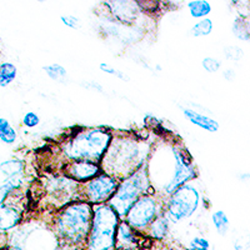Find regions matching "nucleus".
Segmentation results:
<instances>
[{"label": "nucleus", "mask_w": 250, "mask_h": 250, "mask_svg": "<svg viewBox=\"0 0 250 250\" xmlns=\"http://www.w3.org/2000/svg\"><path fill=\"white\" fill-rule=\"evenodd\" d=\"M234 34L236 35V38L242 40H249L250 39V31H249V23L248 20L244 18H239L235 20L233 26Z\"/></svg>", "instance_id": "aec40b11"}, {"label": "nucleus", "mask_w": 250, "mask_h": 250, "mask_svg": "<svg viewBox=\"0 0 250 250\" xmlns=\"http://www.w3.org/2000/svg\"><path fill=\"white\" fill-rule=\"evenodd\" d=\"M118 214L109 205H97L86 238V250H115Z\"/></svg>", "instance_id": "f03ea898"}, {"label": "nucleus", "mask_w": 250, "mask_h": 250, "mask_svg": "<svg viewBox=\"0 0 250 250\" xmlns=\"http://www.w3.org/2000/svg\"><path fill=\"white\" fill-rule=\"evenodd\" d=\"M111 134L104 129H91L75 135L64 146L66 155L73 160L99 162L108 149Z\"/></svg>", "instance_id": "7ed1b4c3"}, {"label": "nucleus", "mask_w": 250, "mask_h": 250, "mask_svg": "<svg viewBox=\"0 0 250 250\" xmlns=\"http://www.w3.org/2000/svg\"><path fill=\"white\" fill-rule=\"evenodd\" d=\"M44 71H46V74L54 80H60L62 78L66 77V70L64 66L59 65V64H53V65L44 66Z\"/></svg>", "instance_id": "4be33fe9"}, {"label": "nucleus", "mask_w": 250, "mask_h": 250, "mask_svg": "<svg viewBox=\"0 0 250 250\" xmlns=\"http://www.w3.org/2000/svg\"><path fill=\"white\" fill-rule=\"evenodd\" d=\"M209 247H210L209 242L203 236H195L189 243V249L190 250H209Z\"/></svg>", "instance_id": "5701e85b"}, {"label": "nucleus", "mask_w": 250, "mask_h": 250, "mask_svg": "<svg viewBox=\"0 0 250 250\" xmlns=\"http://www.w3.org/2000/svg\"><path fill=\"white\" fill-rule=\"evenodd\" d=\"M188 8L190 10V14L193 18H203L210 13L211 6L208 1L204 0H194L188 4Z\"/></svg>", "instance_id": "dca6fc26"}, {"label": "nucleus", "mask_w": 250, "mask_h": 250, "mask_svg": "<svg viewBox=\"0 0 250 250\" xmlns=\"http://www.w3.org/2000/svg\"><path fill=\"white\" fill-rule=\"evenodd\" d=\"M0 170L3 171L8 178H14V176L23 173L24 163L17 159L6 160V162H3L0 164Z\"/></svg>", "instance_id": "4468645a"}, {"label": "nucleus", "mask_w": 250, "mask_h": 250, "mask_svg": "<svg viewBox=\"0 0 250 250\" xmlns=\"http://www.w3.org/2000/svg\"><path fill=\"white\" fill-rule=\"evenodd\" d=\"M202 64L203 68L207 71H209V73H215L220 68V62L216 59H214V58H205Z\"/></svg>", "instance_id": "b1692460"}, {"label": "nucleus", "mask_w": 250, "mask_h": 250, "mask_svg": "<svg viewBox=\"0 0 250 250\" xmlns=\"http://www.w3.org/2000/svg\"><path fill=\"white\" fill-rule=\"evenodd\" d=\"M148 188V174L139 169L128 178H125L122 184L118 185L114 195L109 199L108 205L113 208V210L118 215H126L134 203L140 199L142 194H144Z\"/></svg>", "instance_id": "20e7f679"}, {"label": "nucleus", "mask_w": 250, "mask_h": 250, "mask_svg": "<svg viewBox=\"0 0 250 250\" xmlns=\"http://www.w3.org/2000/svg\"><path fill=\"white\" fill-rule=\"evenodd\" d=\"M60 19H62V21L64 23V25L69 26V28H71V29H79L80 28L79 20H78L75 17H73V15H62Z\"/></svg>", "instance_id": "bb28decb"}, {"label": "nucleus", "mask_w": 250, "mask_h": 250, "mask_svg": "<svg viewBox=\"0 0 250 250\" xmlns=\"http://www.w3.org/2000/svg\"><path fill=\"white\" fill-rule=\"evenodd\" d=\"M174 158H175V165H174V175L170 182L165 185V193L171 195L176 189L185 184L188 180L195 176L194 165L191 164L190 158L183 154V151L178 148H174Z\"/></svg>", "instance_id": "0eeeda50"}, {"label": "nucleus", "mask_w": 250, "mask_h": 250, "mask_svg": "<svg viewBox=\"0 0 250 250\" xmlns=\"http://www.w3.org/2000/svg\"><path fill=\"white\" fill-rule=\"evenodd\" d=\"M20 183H21V174L14 176V178H9L8 182L4 183L3 185H0V205L3 204V202L10 191L20 187Z\"/></svg>", "instance_id": "a211bd4d"}, {"label": "nucleus", "mask_w": 250, "mask_h": 250, "mask_svg": "<svg viewBox=\"0 0 250 250\" xmlns=\"http://www.w3.org/2000/svg\"><path fill=\"white\" fill-rule=\"evenodd\" d=\"M19 211L8 205H0V230L8 231L20 223Z\"/></svg>", "instance_id": "9b49d317"}, {"label": "nucleus", "mask_w": 250, "mask_h": 250, "mask_svg": "<svg viewBox=\"0 0 250 250\" xmlns=\"http://www.w3.org/2000/svg\"><path fill=\"white\" fill-rule=\"evenodd\" d=\"M0 140H3L6 144H13L17 140V133L14 128L4 118H0Z\"/></svg>", "instance_id": "f3484780"}, {"label": "nucleus", "mask_w": 250, "mask_h": 250, "mask_svg": "<svg viewBox=\"0 0 250 250\" xmlns=\"http://www.w3.org/2000/svg\"><path fill=\"white\" fill-rule=\"evenodd\" d=\"M9 250H24V249L21 247H19V245H13V247L10 248Z\"/></svg>", "instance_id": "c85d7f7f"}, {"label": "nucleus", "mask_w": 250, "mask_h": 250, "mask_svg": "<svg viewBox=\"0 0 250 250\" xmlns=\"http://www.w3.org/2000/svg\"><path fill=\"white\" fill-rule=\"evenodd\" d=\"M156 218V203L150 196H143L126 213V223L133 229H144Z\"/></svg>", "instance_id": "423d86ee"}, {"label": "nucleus", "mask_w": 250, "mask_h": 250, "mask_svg": "<svg viewBox=\"0 0 250 250\" xmlns=\"http://www.w3.org/2000/svg\"><path fill=\"white\" fill-rule=\"evenodd\" d=\"M169 231V220L167 216L156 215L153 222L150 223L149 234L155 239H164L168 235Z\"/></svg>", "instance_id": "ddd939ff"}, {"label": "nucleus", "mask_w": 250, "mask_h": 250, "mask_svg": "<svg viewBox=\"0 0 250 250\" xmlns=\"http://www.w3.org/2000/svg\"><path fill=\"white\" fill-rule=\"evenodd\" d=\"M224 53H225V57H227L228 59H233V60H239L243 55L242 49L238 48V46H229V48H225Z\"/></svg>", "instance_id": "a878e982"}, {"label": "nucleus", "mask_w": 250, "mask_h": 250, "mask_svg": "<svg viewBox=\"0 0 250 250\" xmlns=\"http://www.w3.org/2000/svg\"><path fill=\"white\" fill-rule=\"evenodd\" d=\"M184 115L187 119L190 120L194 125H198L199 128L204 129V130L208 131H216L219 129V124L215 122V120L210 119L207 115H203L200 113H196V111L191 110V109H184Z\"/></svg>", "instance_id": "f8f14e48"}, {"label": "nucleus", "mask_w": 250, "mask_h": 250, "mask_svg": "<svg viewBox=\"0 0 250 250\" xmlns=\"http://www.w3.org/2000/svg\"><path fill=\"white\" fill-rule=\"evenodd\" d=\"M138 244V239L133 231V228L126 222L118 224L117 235H115V249L128 250Z\"/></svg>", "instance_id": "9d476101"}, {"label": "nucleus", "mask_w": 250, "mask_h": 250, "mask_svg": "<svg viewBox=\"0 0 250 250\" xmlns=\"http://www.w3.org/2000/svg\"><path fill=\"white\" fill-rule=\"evenodd\" d=\"M100 70H103L104 73H108V74L115 75V77L120 78V79H123V80H128V78H125L123 73H120V71H118L117 69H114L113 66L108 65V64H105V62L100 64Z\"/></svg>", "instance_id": "cd10ccee"}, {"label": "nucleus", "mask_w": 250, "mask_h": 250, "mask_svg": "<svg viewBox=\"0 0 250 250\" xmlns=\"http://www.w3.org/2000/svg\"><path fill=\"white\" fill-rule=\"evenodd\" d=\"M93 210L86 203L68 207L58 218V235L68 245L82 244L90 231Z\"/></svg>", "instance_id": "f257e3e1"}, {"label": "nucleus", "mask_w": 250, "mask_h": 250, "mask_svg": "<svg viewBox=\"0 0 250 250\" xmlns=\"http://www.w3.org/2000/svg\"><path fill=\"white\" fill-rule=\"evenodd\" d=\"M23 123L25 126H28V128H35L37 125H39L40 118L38 117L37 114L33 113V111H29V113H26L25 115H24Z\"/></svg>", "instance_id": "393cba45"}, {"label": "nucleus", "mask_w": 250, "mask_h": 250, "mask_svg": "<svg viewBox=\"0 0 250 250\" xmlns=\"http://www.w3.org/2000/svg\"><path fill=\"white\" fill-rule=\"evenodd\" d=\"M211 219H213V223L214 225H215L216 231H218L220 235H225L228 229H229V219H228L227 214L222 210L215 211V213L213 214V216H211Z\"/></svg>", "instance_id": "6ab92c4d"}, {"label": "nucleus", "mask_w": 250, "mask_h": 250, "mask_svg": "<svg viewBox=\"0 0 250 250\" xmlns=\"http://www.w3.org/2000/svg\"><path fill=\"white\" fill-rule=\"evenodd\" d=\"M211 30H213V23L210 19L200 20L199 23H196L191 28V33L194 37H204V35L210 34Z\"/></svg>", "instance_id": "412c9836"}, {"label": "nucleus", "mask_w": 250, "mask_h": 250, "mask_svg": "<svg viewBox=\"0 0 250 250\" xmlns=\"http://www.w3.org/2000/svg\"><path fill=\"white\" fill-rule=\"evenodd\" d=\"M118 184L115 178L108 174L98 175L85 185V191L90 203L100 204L109 200L117 190Z\"/></svg>", "instance_id": "6e6552de"}, {"label": "nucleus", "mask_w": 250, "mask_h": 250, "mask_svg": "<svg viewBox=\"0 0 250 250\" xmlns=\"http://www.w3.org/2000/svg\"><path fill=\"white\" fill-rule=\"evenodd\" d=\"M17 77V68L12 62H3L0 65V86L9 85Z\"/></svg>", "instance_id": "2eb2a0df"}, {"label": "nucleus", "mask_w": 250, "mask_h": 250, "mask_svg": "<svg viewBox=\"0 0 250 250\" xmlns=\"http://www.w3.org/2000/svg\"><path fill=\"white\" fill-rule=\"evenodd\" d=\"M100 167L89 160H75L68 167V174L77 180H89L98 176Z\"/></svg>", "instance_id": "1a4fd4ad"}, {"label": "nucleus", "mask_w": 250, "mask_h": 250, "mask_svg": "<svg viewBox=\"0 0 250 250\" xmlns=\"http://www.w3.org/2000/svg\"><path fill=\"white\" fill-rule=\"evenodd\" d=\"M199 204V193L194 187L183 185L171 194L168 202L169 219L179 222L182 219L193 215Z\"/></svg>", "instance_id": "39448f33"}]
</instances>
